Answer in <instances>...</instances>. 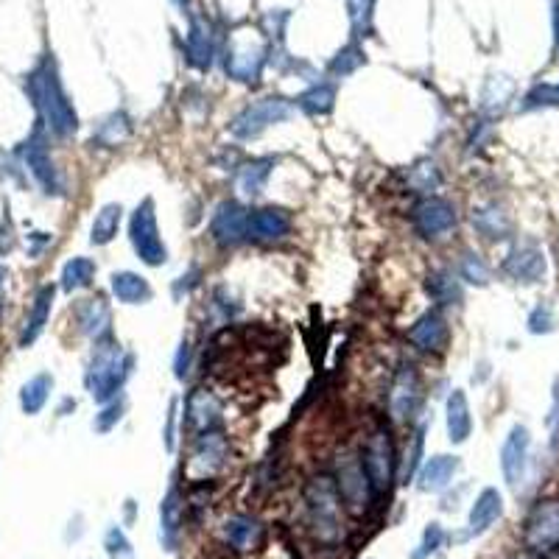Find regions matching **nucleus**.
<instances>
[{
	"mask_svg": "<svg viewBox=\"0 0 559 559\" xmlns=\"http://www.w3.org/2000/svg\"><path fill=\"white\" fill-rule=\"evenodd\" d=\"M96 260L90 258H70L65 266H62V277H59V286L62 291H82V288L93 286V280H96Z\"/></svg>",
	"mask_w": 559,
	"mask_h": 559,
	"instance_id": "473e14b6",
	"label": "nucleus"
},
{
	"mask_svg": "<svg viewBox=\"0 0 559 559\" xmlns=\"http://www.w3.org/2000/svg\"><path fill=\"white\" fill-rule=\"evenodd\" d=\"M110 291L112 297L118 302H123V305H146V302H151V297H154V288H151L149 280H146L143 274L129 272V269L112 274Z\"/></svg>",
	"mask_w": 559,
	"mask_h": 559,
	"instance_id": "a878e982",
	"label": "nucleus"
},
{
	"mask_svg": "<svg viewBox=\"0 0 559 559\" xmlns=\"http://www.w3.org/2000/svg\"><path fill=\"white\" fill-rule=\"evenodd\" d=\"M529 453H532V434L526 425H512L501 445V473L512 490H520L526 470H529Z\"/></svg>",
	"mask_w": 559,
	"mask_h": 559,
	"instance_id": "4468645a",
	"label": "nucleus"
},
{
	"mask_svg": "<svg viewBox=\"0 0 559 559\" xmlns=\"http://www.w3.org/2000/svg\"><path fill=\"white\" fill-rule=\"evenodd\" d=\"M126 409H129V400H126V395H118L115 400H110V403H104V409L98 411L96 420H93L96 434H110L112 428L123 420Z\"/></svg>",
	"mask_w": 559,
	"mask_h": 559,
	"instance_id": "4c0bfd02",
	"label": "nucleus"
},
{
	"mask_svg": "<svg viewBox=\"0 0 559 559\" xmlns=\"http://www.w3.org/2000/svg\"><path fill=\"white\" fill-rule=\"evenodd\" d=\"M54 297L56 288L54 286H42L37 291V297L31 302V311L26 316V325H23V333H20V347H31L34 341L40 339L42 330L51 319V308H54Z\"/></svg>",
	"mask_w": 559,
	"mask_h": 559,
	"instance_id": "cd10ccee",
	"label": "nucleus"
},
{
	"mask_svg": "<svg viewBox=\"0 0 559 559\" xmlns=\"http://www.w3.org/2000/svg\"><path fill=\"white\" fill-rule=\"evenodd\" d=\"M456 205L442 196H425L411 210V224L423 238H442L445 232L456 227Z\"/></svg>",
	"mask_w": 559,
	"mask_h": 559,
	"instance_id": "f8f14e48",
	"label": "nucleus"
},
{
	"mask_svg": "<svg viewBox=\"0 0 559 559\" xmlns=\"http://www.w3.org/2000/svg\"><path fill=\"white\" fill-rule=\"evenodd\" d=\"M406 179H409L411 191L425 193V196H434V191L442 185V174H439L434 160H420V163L411 165Z\"/></svg>",
	"mask_w": 559,
	"mask_h": 559,
	"instance_id": "f704fd0d",
	"label": "nucleus"
},
{
	"mask_svg": "<svg viewBox=\"0 0 559 559\" xmlns=\"http://www.w3.org/2000/svg\"><path fill=\"white\" fill-rule=\"evenodd\" d=\"M297 101L308 115H328L333 110V101H336V90L333 87H314L311 93H305Z\"/></svg>",
	"mask_w": 559,
	"mask_h": 559,
	"instance_id": "58836bf2",
	"label": "nucleus"
},
{
	"mask_svg": "<svg viewBox=\"0 0 559 559\" xmlns=\"http://www.w3.org/2000/svg\"><path fill=\"white\" fill-rule=\"evenodd\" d=\"M423 403V386H420V375L414 364H400L395 381H392V392H389V414L397 423L411 420Z\"/></svg>",
	"mask_w": 559,
	"mask_h": 559,
	"instance_id": "2eb2a0df",
	"label": "nucleus"
},
{
	"mask_svg": "<svg viewBox=\"0 0 559 559\" xmlns=\"http://www.w3.org/2000/svg\"><path fill=\"white\" fill-rule=\"evenodd\" d=\"M445 540H448L445 526H442L439 520H431V523L423 529V537H420L417 548L409 554V559H431L434 554H437L439 548L445 546Z\"/></svg>",
	"mask_w": 559,
	"mask_h": 559,
	"instance_id": "e433bc0d",
	"label": "nucleus"
},
{
	"mask_svg": "<svg viewBox=\"0 0 559 559\" xmlns=\"http://www.w3.org/2000/svg\"><path fill=\"white\" fill-rule=\"evenodd\" d=\"M358 459H361L364 470H367L375 495H378V498L389 495L392 484H395V476L400 473V459H397L395 453L392 434H389L386 428H375V431L364 439Z\"/></svg>",
	"mask_w": 559,
	"mask_h": 559,
	"instance_id": "20e7f679",
	"label": "nucleus"
},
{
	"mask_svg": "<svg viewBox=\"0 0 559 559\" xmlns=\"http://www.w3.org/2000/svg\"><path fill=\"white\" fill-rule=\"evenodd\" d=\"M129 241H132L137 258L143 260L146 266H151V269L163 266L168 260V246H165L163 235H160L157 207H154L151 196H146L129 216Z\"/></svg>",
	"mask_w": 559,
	"mask_h": 559,
	"instance_id": "39448f33",
	"label": "nucleus"
},
{
	"mask_svg": "<svg viewBox=\"0 0 559 559\" xmlns=\"http://www.w3.org/2000/svg\"><path fill=\"white\" fill-rule=\"evenodd\" d=\"M104 554H107V559H137L129 534L118 523H110L107 532H104Z\"/></svg>",
	"mask_w": 559,
	"mask_h": 559,
	"instance_id": "c9c22d12",
	"label": "nucleus"
},
{
	"mask_svg": "<svg viewBox=\"0 0 559 559\" xmlns=\"http://www.w3.org/2000/svg\"><path fill=\"white\" fill-rule=\"evenodd\" d=\"M51 392H54V375L51 372H40L34 378H28L23 386H20V409L28 417L40 414L45 409V403L51 400Z\"/></svg>",
	"mask_w": 559,
	"mask_h": 559,
	"instance_id": "7c9ffc66",
	"label": "nucleus"
},
{
	"mask_svg": "<svg viewBox=\"0 0 559 559\" xmlns=\"http://www.w3.org/2000/svg\"><path fill=\"white\" fill-rule=\"evenodd\" d=\"M425 291L428 297L437 302L439 308H459L464 302V291H462V277H456L448 269H437V272L428 274L425 280Z\"/></svg>",
	"mask_w": 559,
	"mask_h": 559,
	"instance_id": "c85d7f7f",
	"label": "nucleus"
},
{
	"mask_svg": "<svg viewBox=\"0 0 559 559\" xmlns=\"http://www.w3.org/2000/svg\"><path fill=\"white\" fill-rule=\"evenodd\" d=\"M135 518H137V504L132 501V498H126V504H123V523H126V526H132Z\"/></svg>",
	"mask_w": 559,
	"mask_h": 559,
	"instance_id": "09e8293b",
	"label": "nucleus"
},
{
	"mask_svg": "<svg viewBox=\"0 0 559 559\" xmlns=\"http://www.w3.org/2000/svg\"><path fill=\"white\" fill-rule=\"evenodd\" d=\"M20 157H23V163L31 171V177L37 179V185H40L42 191L48 193V196L62 193V177H59L54 160H51V151H48V143L42 137V129H37L20 146Z\"/></svg>",
	"mask_w": 559,
	"mask_h": 559,
	"instance_id": "ddd939ff",
	"label": "nucleus"
},
{
	"mask_svg": "<svg viewBox=\"0 0 559 559\" xmlns=\"http://www.w3.org/2000/svg\"><path fill=\"white\" fill-rule=\"evenodd\" d=\"M526 328H529V333H534V336L554 333V330H557V314H554V308H551L548 302L534 305L532 314H529V319H526Z\"/></svg>",
	"mask_w": 559,
	"mask_h": 559,
	"instance_id": "a19ab883",
	"label": "nucleus"
},
{
	"mask_svg": "<svg viewBox=\"0 0 559 559\" xmlns=\"http://www.w3.org/2000/svg\"><path fill=\"white\" fill-rule=\"evenodd\" d=\"M459 277H462L464 283H470V286L484 288L490 283V269H487V263L478 258L476 252H467L462 263H459Z\"/></svg>",
	"mask_w": 559,
	"mask_h": 559,
	"instance_id": "ea45409f",
	"label": "nucleus"
},
{
	"mask_svg": "<svg viewBox=\"0 0 559 559\" xmlns=\"http://www.w3.org/2000/svg\"><path fill=\"white\" fill-rule=\"evenodd\" d=\"M199 277H202V272H199L196 266H191V272L188 274L177 277V283H174V297H177V300H182V294L188 297L193 288L199 286Z\"/></svg>",
	"mask_w": 559,
	"mask_h": 559,
	"instance_id": "a18cd8bd",
	"label": "nucleus"
},
{
	"mask_svg": "<svg viewBox=\"0 0 559 559\" xmlns=\"http://www.w3.org/2000/svg\"><path fill=\"white\" fill-rule=\"evenodd\" d=\"M336 490H339V498H341V506L355 515V518H361L364 512L369 509V504L378 498L375 490H372V481H369L367 470H364V464L358 456H350V453H344L336 464Z\"/></svg>",
	"mask_w": 559,
	"mask_h": 559,
	"instance_id": "423d86ee",
	"label": "nucleus"
},
{
	"mask_svg": "<svg viewBox=\"0 0 559 559\" xmlns=\"http://www.w3.org/2000/svg\"><path fill=\"white\" fill-rule=\"evenodd\" d=\"M135 369V355L123 350L121 341L110 339L96 341V350L90 355V364L84 369V386L96 403H110L123 395V383L129 381Z\"/></svg>",
	"mask_w": 559,
	"mask_h": 559,
	"instance_id": "f257e3e1",
	"label": "nucleus"
},
{
	"mask_svg": "<svg viewBox=\"0 0 559 559\" xmlns=\"http://www.w3.org/2000/svg\"><path fill=\"white\" fill-rule=\"evenodd\" d=\"M121 221H123V205L110 202V205L101 207V210L96 213V219H93V227H90V244L96 246L112 244L115 235H118V230H121Z\"/></svg>",
	"mask_w": 559,
	"mask_h": 559,
	"instance_id": "2f4dec72",
	"label": "nucleus"
},
{
	"mask_svg": "<svg viewBox=\"0 0 559 559\" xmlns=\"http://www.w3.org/2000/svg\"><path fill=\"white\" fill-rule=\"evenodd\" d=\"M425 462V425H420L414 434H411V442H409V450H406V456L400 459V484H414V478L420 473V467Z\"/></svg>",
	"mask_w": 559,
	"mask_h": 559,
	"instance_id": "72a5a7b5",
	"label": "nucleus"
},
{
	"mask_svg": "<svg viewBox=\"0 0 559 559\" xmlns=\"http://www.w3.org/2000/svg\"><path fill=\"white\" fill-rule=\"evenodd\" d=\"M543 107H559V87H537L529 96L523 98V107L520 110H543Z\"/></svg>",
	"mask_w": 559,
	"mask_h": 559,
	"instance_id": "79ce46f5",
	"label": "nucleus"
},
{
	"mask_svg": "<svg viewBox=\"0 0 559 559\" xmlns=\"http://www.w3.org/2000/svg\"><path fill=\"white\" fill-rule=\"evenodd\" d=\"M291 213L286 207H258V210H249V227H246V238L249 241H258V244H274V241H283L288 232H291Z\"/></svg>",
	"mask_w": 559,
	"mask_h": 559,
	"instance_id": "a211bd4d",
	"label": "nucleus"
},
{
	"mask_svg": "<svg viewBox=\"0 0 559 559\" xmlns=\"http://www.w3.org/2000/svg\"><path fill=\"white\" fill-rule=\"evenodd\" d=\"M409 341L423 353H445L450 344V325L439 311H425L409 328Z\"/></svg>",
	"mask_w": 559,
	"mask_h": 559,
	"instance_id": "aec40b11",
	"label": "nucleus"
},
{
	"mask_svg": "<svg viewBox=\"0 0 559 559\" xmlns=\"http://www.w3.org/2000/svg\"><path fill=\"white\" fill-rule=\"evenodd\" d=\"M305 504V526L319 546L333 548L344 540V520H341V498L336 481L330 476H314L302 492Z\"/></svg>",
	"mask_w": 559,
	"mask_h": 559,
	"instance_id": "f03ea898",
	"label": "nucleus"
},
{
	"mask_svg": "<svg viewBox=\"0 0 559 559\" xmlns=\"http://www.w3.org/2000/svg\"><path fill=\"white\" fill-rule=\"evenodd\" d=\"M177 420H179V400L174 397L168 403V414H165V428H163V445L168 453L177 450Z\"/></svg>",
	"mask_w": 559,
	"mask_h": 559,
	"instance_id": "37998d69",
	"label": "nucleus"
},
{
	"mask_svg": "<svg viewBox=\"0 0 559 559\" xmlns=\"http://www.w3.org/2000/svg\"><path fill=\"white\" fill-rule=\"evenodd\" d=\"M501 518H504V495L495 490V487H484V490L476 495L473 506H470L464 540H470V537H481L484 532H490L492 526H495Z\"/></svg>",
	"mask_w": 559,
	"mask_h": 559,
	"instance_id": "6ab92c4d",
	"label": "nucleus"
},
{
	"mask_svg": "<svg viewBox=\"0 0 559 559\" xmlns=\"http://www.w3.org/2000/svg\"><path fill=\"white\" fill-rule=\"evenodd\" d=\"M501 272L515 280V283H523V286H534L540 283L548 272L546 263V252L534 241H518L506 252L504 263H501Z\"/></svg>",
	"mask_w": 559,
	"mask_h": 559,
	"instance_id": "9b49d317",
	"label": "nucleus"
},
{
	"mask_svg": "<svg viewBox=\"0 0 559 559\" xmlns=\"http://www.w3.org/2000/svg\"><path fill=\"white\" fill-rule=\"evenodd\" d=\"M291 115V104L283 98H260L255 104H249L230 121V135L238 140H255L266 129H272L274 123H283Z\"/></svg>",
	"mask_w": 559,
	"mask_h": 559,
	"instance_id": "0eeeda50",
	"label": "nucleus"
},
{
	"mask_svg": "<svg viewBox=\"0 0 559 559\" xmlns=\"http://www.w3.org/2000/svg\"><path fill=\"white\" fill-rule=\"evenodd\" d=\"M470 221H473L478 235L487 238V241H506V238H512V219H509V213L498 202L473 207Z\"/></svg>",
	"mask_w": 559,
	"mask_h": 559,
	"instance_id": "b1692460",
	"label": "nucleus"
},
{
	"mask_svg": "<svg viewBox=\"0 0 559 559\" xmlns=\"http://www.w3.org/2000/svg\"><path fill=\"white\" fill-rule=\"evenodd\" d=\"M462 470V459L450 456V453H437L431 459H425L420 473L414 478L420 492H445L453 484L456 473Z\"/></svg>",
	"mask_w": 559,
	"mask_h": 559,
	"instance_id": "412c9836",
	"label": "nucleus"
},
{
	"mask_svg": "<svg viewBox=\"0 0 559 559\" xmlns=\"http://www.w3.org/2000/svg\"><path fill=\"white\" fill-rule=\"evenodd\" d=\"M76 322L84 336L93 341L110 339L112 333V308L104 297H90V300L79 302L76 308Z\"/></svg>",
	"mask_w": 559,
	"mask_h": 559,
	"instance_id": "5701e85b",
	"label": "nucleus"
},
{
	"mask_svg": "<svg viewBox=\"0 0 559 559\" xmlns=\"http://www.w3.org/2000/svg\"><path fill=\"white\" fill-rule=\"evenodd\" d=\"M246 227H249V210L241 202H221L210 219V235L224 249L246 241Z\"/></svg>",
	"mask_w": 559,
	"mask_h": 559,
	"instance_id": "f3484780",
	"label": "nucleus"
},
{
	"mask_svg": "<svg viewBox=\"0 0 559 559\" xmlns=\"http://www.w3.org/2000/svg\"><path fill=\"white\" fill-rule=\"evenodd\" d=\"M14 249V227H12V219L6 216L3 219V227H0V255H9Z\"/></svg>",
	"mask_w": 559,
	"mask_h": 559,
	"instance_id": "de8ad7c7",
	"label": "nucleus"
},
{
	"mask_svg": "<svg viewBox=\"0 0 559 559\" xmlns=\"http://www.w3.org/2000/svg\"><path fill=\"white\" fill-rule=\"evenodd\" d=\"M274 165L277 160L274 157H255V160H246L241 168H238V174H235V191L246 196V199H255L263 193L266 188V182L272 177Z\"/></svg>",
	"mask_w": 559,
	"mask_h": 559,
	"instance_id": "bb28decb",
	"label": "nucleus"
},
{
	"mask_svg": "<svg viewBox=\"0 0 559 559\" xmlns=\"http://www.w3.org/2000/svg\"><path fill=\"white\" fill-rule=\"evenodd\" d=\"M445 425H448L450 445H462L473 434V414L464 389H453L445 403Z\"/></svg>",
	"mask_w": 559,
	"mask_h": 559,
	"instance_id": "393cba45",
	"label": "nucleus"
},
{
	"mask_svg": "<svg viewBox=\"0 0 559 559\" xmlns=\"http://www.w3.org/2000/svg\"><path fill=\"white\" fill-rule=\"evenodd\" d=\"M548 431H551V442L559 445V381L554 386V403H551V414H548Z\"/></svg>",
	"mask_w": 559,
	"mask_h": 559,
	"instance_id": "49530a36",
	"label": "nucleus"
},
{
	"mask_svg": "<svg viewBox=\"0 0 559 559\" xmlns=\"http://www.w3.org/2000/svg\"><path fill=\"white\" fill-rule=\"evenodd\" d=\"M185 420L196 434L216 431L221 425V400L210 389H193L185 397Z\"/></svg>",
	"mask_w": 559,
	"mask_h": 559,
	"instance_id": "4be33fe9",
	"label": "nucleus"
},
{
	"mask_svg": "<svg viewBox=\"0 0 559 559\" xmlns=\"http://www.w3.org/2000/svg\"><path fill=\"white\" fill-rule=\"evenodd\" d=\"M185 495H182V490H179V484L174 481L171 487H168V492L163 495V501H160V546H163V551H168V554H174L179 548V543H182V526H185Z\"/></svg>",
	"mask_w": 559,
	"mask_h": 559,
	"instance_id": "dca6fc26",
	"label": "nucleus"
},
{
	"mask_svg": "<svg viewBox=\"0 0 559 559\" xmlns=\"http://www.w3.org/2000/svg\"><path fill=\"white\" fill-rule=\"evenodd\" d=\"M132 129L135 126H132L126 112H112L93 129V146H98V149H118L132 137Z\"/></svg>",
	"mask_w": 559,
	"mask_h": 559,
	"instance_id": "c756f323",
	"label": "nucleus"
},
{
	"mask_svg": "<svg viewBox=\"0 0 559 559\" xmlns=\"http://www.w3.org/2000/svg\"><path fill=\"white\" fill-rule=\"evenodd\" d=\"M221 540L235 554H255V551L266 546L269 529H266V523L258 515L235 512V515H230L221 523Z\"/></svg>",
	"mask_w": 559,
	"mask_h": 559,
	"instance_id": "9d476101",
	"label": "nucleus"
},
{
	"mask_svg": "<svg viewBox=\"0 0 559 559\" xmlns=\"http://www.w3.org/2000/svg\"><path fill=\"white\" fill-rule=\"evenodd\" d=\"M31 96L42 115V126L56 137H70L79 132V115L73 110L68 96L56 82L54 73H37L31 79Z\"/></svg>",
	"mask_w": 559,
	"mask_h": 559,
	"instance_id": "7ed1b4c3",
	"label": "nucleus"
},
{
	"mask_svg": "<svg viewBox=\"0 0 559 559\" xmlns=\"http://www.w3.org/2000/svg\"><path fill=\"white\" fill-rule=\"evenodd\" d=\"M523 546L534 554L559 551V501H540L523 523Z\"/></svg>",
	"mask_w": 559,
	"mask_h": 559,
	"instance_id": "1a4fd4ad",
	"label": "nucleus"
},
{
	"mask_svg": "<svg viewBox=\"0 0 559 559\" xmlns=\"http://www.w3.org/2000/svg\"><path fill=\"white\" fill-rule=\"evenodd\" d=\"M191 364H193L191 341L182 339L179 341L177 355H174V375H177V381H185V378L191 375Z\"/></svg>",
	"mask_w": 559,
	"mask_h": 559,
	"instance_id": "c03bdc74",
	"label": "nucleus"
},
{
	"mask_svg": "<svg viewBox=\"0 0 559 559\" xmlns=\"http://www.w3.org/2000/svg\"><path fill=\"white\" fill-rule=\"evenodd\" d=\"M0 280H3V269H0Z\"/></svg>",
	"mask_w": 559,
	"mask_h": 559,
	"instance_id": "8fccbe9b",
	"label": "nucleus"
},
{
	"mask_svg": "<svg viewBox=\"0 0 559 559\" xmlns=\"http://www.w3.org/2000/svg\"><path fill=\"white\" fill-rule=\"evenodd\" d=\"M230 459V442L221 434L219 428L216 431H205V434H196L193 439V450L191 459H188V478L191 481H210L213 476H219L224 470V464Z\"/></svg>",
	"mask_w": 559,
	"mask_h": 559,
	"instance_id": "6e6552de",
	"label": "nucleus"
}]
</instances>
